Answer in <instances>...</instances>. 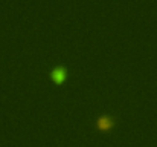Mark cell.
Returning a JSON list of instances; mask_svg holds the SVG:
<instances>
[{
  "instance_id": "1",
  "label": "cell",
  "mask_w": 157,
  "mask_h": 147,
  "mask_svg": "<svg viewBox=\"0 0 157 147\" xmlns=\"http://www.w3.org/2000/svg\"><path fill=\"white\" fill-rule=\"evenodd\" d=\"M92 124H93V127H95L98 132L108 133V132H111V130L116 127L117 118H116L114 115H111V113H99L98 116L93 118Z\"/></svg>"
},
{
  "instance_id": "2",
  "label": "cell",
  "mask_w": 157,
  "mask_h": 147,
  "mask_svg": "<svg viewBox=\"0 0 157 147\" xmlns=\"http://www.w3.org/2000/svg\"><path fill=\"white\" fill-rule=\"evenodd\" d=\"M49 77L53 84H63L69 77V67L66 64H55L49 71Z\"/></svg>"
}]
</instances>
